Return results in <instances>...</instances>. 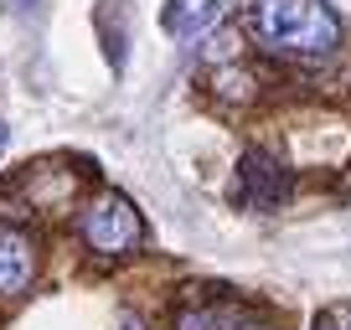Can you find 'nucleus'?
<instances>
[{"label":"nucleus","mask_w":351,"mask_h":330,"mask_svg":"<svg viewBox=\"0 0 351 330\" xmlns=\"http://www.w3.org/2000/svg\"><path fill=\"white\" fill-rule=\"evenodd\" d=\"M248 31L279 57H330L341 47V21L326 0H253Z\"/></svg>","instance_id":"obj_1"},{"label":"nucleus","mask_w":351,"mask_h":330,"mask_svg":"<svg viewBox=\"0 0 351 330\" xmlns=\"http://www.w3.org/2000/svg\"><path fill=\"white\" fill-rule=\"evenodd\" d=\"M77 232H83V242L104 258H124L145 242L140 212H134V201L119 196V191H104V196L88 201V207L77 212Z\"/></svg>","instance_id":"obj_2"},{"label":"nucleus","mask_w":351,"mask_h":330,"mask_svg":"<svg viewBox=\"0 0 351 330\" xmlns=\"http://www.w3.org/2000/svg\"><path fill=\"white\" fill-rule=\"evenodd\" d=\"M289 191H295V181H289V170L274 160V155L243 150V160H238V186H232L238 207H248V212H274V207H285V201H289Z\"/></svg>","instance_id":"obj_3"},{"label":"nucleus","mask_w":351,"mask_h":330,"mask_svg":"<svg viewBox=\"0 0 351 330\" xmlns=\"http://www.w3.org/2000/svg\"><path fill=\"white\" fill-rule=\"evenodd\" d=\"M36 274V248L21 227L0 222V294H21Z\"/></svg>","instance_id":"obj_4"},{"label":"nucleus","mask_w":351,"mask_h":330,"mask_svg":"<svg viewBox=\"0 0 351 330\" xmlns=\"http://www.w3.org/2000/svg\"><path fill=\"white\" fill-rule=\"evenodd\" d=\"M176 330H274V325H263L253 309L238 305H197L176 315Z\"/></svg>","instance_id":"obj_5"},{"label":"nucleus","mask_w":351,"mask_h":330,"mask_svg":"<svg viewBox=\"0 0 351 330\" xmlns=\"http://www.w3.org/2000/svg\"><path fill=\"white\" fill-rule=\"evenodd\" d=\"M310 330H351V305H326L310 320Z\"/></svg>","instance_id":"obj_6"},{"label":"nucleus","mask_w":351,"mask_h":330,"mask_svg":"<svg viewBox=\"0 0 351 330\" xmlns=\"http://www.w3.org/2000/svg\"><path fill=\"white\" fill-rule=\"evenodd\" d=\"M217 93L222 99H253V77L248 73H217Z\"/></svg>","instance_id":"obj_7"},{"label":"nucleus","mask_w":351,"mask_h":330,"mask_svg":"<svg viewBox=\"0 0 351 330\" xmlns=\"http://www.w3.org/2000/svg\"><path fill=\"white\" fill-rule=\"evenodd\" d=\"M119 330H145V320L140 315H119Z\"/></svg>","instance_id":"obj_8"},{"label":"nucleus","mask_w":351,"mask_h":330,"mask_svg":"<svg viewBox=\"0 0 351 330\" xmlns=\"http://www.w3.org/2000/svg\"><path fill=\"white\" fill-rule=\"evenodd\" d=\"M5 144H11V129H5V124H0V155H5Z\"/></svg>","instance_id":"obj_9"}]
</instances>
